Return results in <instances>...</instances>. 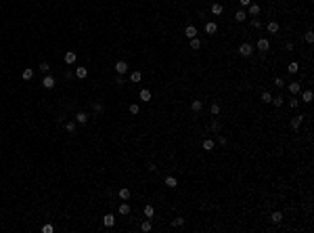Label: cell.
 <instances>
[{
  "label": "cell",
  "instance_id": "1",
  "mask_svg": "<svg viewBox=\"0 0 314 233\" xmlns=\"http://www.w3.org/2000/svg\"><path fill=\"white\" fill-rule=\"evenodd\" d=\"M239 55L241 57H251L253 55V46H251L249 42H243L241 46H239Z\"/></svg>",
  "mask_w": 314,
  "mask_h": 233
},
{
  "label": "cell",
  "instance_id": "2",
  "mask_svg": "<svg viewBox=\"0 0 314 233\" xmlns=\"http://www.w3.org/2000/svg\"><path fill=\"white\" fill-rule=\"evenodd\" d=\"M42 86H44V88H48V91H50V88H55V78L50 76V74H46L44 80H42Z\"/></svg>",
  "mask_w": 314,
  "mask_h": 233
},
{
  "label": "cell",
  "instance_id": "3",
  "mask_svg": "<svg viewBox=\"0 0 314 233\" xmlns=\"http://www.w3.org/2000/svg\"><path fill=\"white\" fill-rule=\"evenodd\" d=\"M117 212H119V214H122V216H128V214H130V204H128V199H124V202L119 204Z\"/></svg>",
  "mask_w": 314,
  "mask_h": 233
},
{
  "label": "cell",
  "instance_id": "4",
  "mask_svg": "<svg viewBox=\"0 0 314 233\" xmlns=\"http://www.w3.org/2000/svg\"><path fill=\"white\" fill-rule=\"evenodd\" d=\"M260 11H262V8H260V4H256V2H251L249 7H247V13H249V17H258Z\"/></svg>",
  "mask_w": 314,
  "mask_h": 233
},
{
  "label": "cell",
  "instance_id": "5",
  "mask_svg": "<svg viewBox=\"0 0 314 233\" xmlns=\"http://www.w3.org/2000/svg\"><path fill=\"white\" fill-rule=\"evenodd\" d=\"M197 34H199V32H197L195 25H187V28H184V36H187L188 40H191V38H197Z\"/></svg>",
  "mask_w": 314,
  "mask_h": 233
},
{
  "label": "cell",
  "instance_id": "6",
  "mask_svg": "<svg viewBox=\"0 0 314 233\" xmlns=\"http://www.w3.org/2000/svg\"><path fill=\"white\" fill-rule=\"evenodd\" d=\"M258 50H262V53L270 50V42H268V38H260V40H258Z\"/></svg>",
  "mask_w": 314,
  "mask_h": 233
},
{
  "label": "cell",
  "instance_id": "7",
  "mask_svg": "<svg viewBox=\"0 0 314 233\" xmlns=\"http://www.w3.org/2000/svg\"><path fill=\"white\" fill-rule=\"evenodd\" d=\"M63 59H65V63H67V65H73V63H76V59H77V55L73 53V50H67Z\"/></svg>",
  "mask_w": 314,
  "mask_h": 233
},
{
  "label": "cell",
  "instance_id": "8",
  "mask_svg": "<svg viewBox=\"0 0 314 233\" xmlns=\"http://www.w3.org/2000/svg\"><path fill=\"white\" fill-rule=\"evenodd\" d=\"M209 11H212V15H216V17H220V15L224 13V7H222V4H220V2H214V4H212V8H209Z\"/></svg>",
  "mask_w": 314,
  "mask_h": 233
},
{
  "label": "cell",
  "instance_id": "9",
  "mask_svg": "<svg viewBox=\"0 0 314 233\" xmlns=\"http://www.w3.org/2000/svg\"><path fill=\"white\" fill-rule=\"evenodd\" d=\"M115 71H117L119 76H124L126 71H128V63H126V61H117V63H115Z\"/></svg>",
  "mask_w": 314,
  "mask_h": 233
},
{
  "label": "cell",
  "instance_id": "10",
  "mask_svg": "<svg viewBox=\"0 0 314 233\" xmlns=\"http://www.w3.org/2000/svg\"><path fill=\"white\" fill-rule=\"evenodd\" d=\"M218 32V23L216 21H207L205 23V34H216Z\"/></svg>",
  "mask_w": 314,
  "mask_h": 233
},
{
  "label": "cell",
  "instance_id": "11",
  "mask_svg": "<svg viewBox=\"0 0 314 233\" xmlns=\"http://www.w3.org/2000/svg\"><path fill=\"white\" fill-rule=\"evenodd\" d=\"M88 122V113L86 111H77L76 113V124H86Z\"/></svg>",
  "mask_w": 314,
  "mask_h": 233
},
{
  "label": "cell",
  "instance_id": "12",
  "mask_svg": "<svg viewBox=\"0 0 314 233\" xmlns=\"http://www.w3.org/2000/svg\"><path fill=\"white\" fill-rule=\"evenodd\" d=\"M201 147H203V151H212V149L216 147V143L212 141V139H203V143H201Z\"/></svg>",
  "mask_w": 314,
  "mask_h": 233
},
{
  "label": "cell",
  "instance_id": "13",
  "mask_svg": "<svg viewBox=\"0 0 314 233\" xmlns=\"http://www.w3.org/2000/svg\"><path fill=\"white\" fill-rule=\"evenodd\" d=\"M302 122H304V116H295V118L291 120V128H293V130H300Z\"/></svg>",
  "mask_w": 314,
  "mask_h": 233
},
{
  "label": "cell",
  "instance_id": "14",
  "mask_svg": "<svg viewBox=\"0 0 314 233\" xmlns=\"http://www.w3.org/2000/svg\"><path fill=\"white\" fill-rule=\"evenodd\" d=\"M130 195H132V193H130V189H128V187H122V189L117 191V198H119V199H130Z\"/></svg>",
  "mask_w": 314,
  "mask_h": 233
},
{
  "label": "cell",
  "instance_id": "15",
  "mask_svg": "<svg viewBox=\"0 0 314 233\" xmlns=\"http://www.w3.org/2000/svg\"><path fill=\"white\" fill-rule=\"evenodd\" d=\"M103 225L105 227H113L115 225V216H113V214H105L103 216Z\"/></svg>",
  "mask_w": 314,
  "mask_h": 233
},
{
  "label": "cell",
  "instance_id": "16",
  "mask_svg": "<svg viewBox=\"0 0 314 233\" xmlns=\"http://www.w3.org/2000/svg\"><path fill=\"white\" fill-rule=\"evenodd\" d=\"M166 185L170 187V189H176V187H178V181H176V177L167 174V177H166Z\"/></svg>",
  "mask_w": 314,
  "mask_h": 233
},
{
  "label": "cell",
  "instance_id": "17",
  "mask_svg": "<svg viewBox=\"0 0 314 233\" xmlns=\"http://www.w3.org/2000/svg\"><path fill=\"white\" fill-rule=\"evenodd\" d=\"M289 92H291V95H300V92H302V84H300V82H291V84H289Z\"/></svg>",
  "mask_w": 314,
  "mask_h": 233
},
{
  "label": "cell",
  "instance_id": "18",
  "mask_svg": "<svg viewBox=\"0 0 314 233\" xmlns=\"http://www.w3.org/2000/svg\"><path fill=\"white\" fill-rule=\"evenodd\" d=\"M270 220L274 223V225L283 223V212H279V210H277V212H272V214H270Z\"/></svg>",
  "mask_w": 314,
  "mask_h": 233
},
{
  "label": "cell",
  "instance_id": "19",
  "mask_svg": "<svg viewBox=\"0 0 314 233\" xmlns=\"http://www.w3.org/2000/svg\"><path fill=\"white\" fill-rule=\"evenodd\" d=\"M138 97H140V101H147V103H151V91H149V88H142Z\"/></svg>",
  "mask_w": 314,
  "mask_h": 233
},
{
  "label": "cell",
  "instance_id": "20",
  "mask_svg": "<svg viewBox=\"0 0 314 233\" xmlns=\"http://www.w3.org/2000/svg\"><path fill=\"white\" fill-rule=\"evenodd\" d=\"M142 212H145V216H147V219H153V216H155V208H153L151 204H147L145 208H142Z\"/></svg>",
  "mask_w": 314,
  "mask_h": 233
},
{
  "label": "cell",
  "instance_id": "21",
  "mask_svg": "<svg viewBox=\"0 0 314 233\" xmlns=\"http://www.w3.org/2000/svg\"><path fill=\"white\" fill-rule=\"evenodd\" d=\"M266 29H268V32H270V34H279V23H277V21H270V23H268V25H266Z\"/></svg>",
  "mask_w": 314,
  "mask_h": 233
},
{
  "label": "cell",
  "instance_id": "22",
  "mask_svg": "<svg viewBox=\"0 0 314 233\" xmlns=\"http://www.w3.org/2000/svg\"><path fill=\"white\" fill-rule=\"evenodd\" d=\"M287 71H289V74H297V71H300V63H297V61H291V63L287 65Z\"/></svg>",
  "mask_w": 314,
  "mask_h": 233
},
{
  "label": "cell",
  "instance_id": "23",
  "mask_svg": "<svg viewBox=\"0 0 314 233\" xmlns=\"http://www.w3.org/2000/svg\"><path fill=\"white\" fill-rule=\"evenodd\" d=\"M312 99H314V92L312 91H304V92H302V101H304V103H310Z\"/></svg>",
  "mask_w": 314,
  "mask_h": 233
},
{
  "label": "cell",
  "instance_id": "24",
  "mask_svg": "<svg viewBox=\"0 0 314 233\" xmlns=\"http://www.w3.org/2000/svg\"><path fill=\"white\" fill-rule=\"evenodd\" d=\"M86 76H88V70H86V67H76V78L84 80Z\"/></svg>",
  "mask_w": 314,
  "mask_h": 233
},
{
  "label": "cell",
  "instance_id": "25",
  "mask_svg": "<svg viewBox=\"0 0 314 233\" xmlns=\"http://www.w3.org/2000/svg\"><path fill=\"white\" fill-rule=\"evenodd\" d=\"M21 78H23V80H32V78H34V70H32V67H25L23 74H21Z\"/></svg>",
  "mask_w": 314,
  "mask_h": 233
},
{
  "label": "cell",
  "instance_id": "26",
  "mask_svg": "<svg viewBox=\"0 0 314 233\" xmlns=\"http://www.w3.org/2000/svg\"><path fill=\"white\" fill-rule=\"evenodd\" d=\"M140 80H142V74H140V71H132V74H130V82H132V84H136Z\"/></svg>",
  "mask_w": 314,
  "mask_h": 233
},
{
  "label": "cell",
  "instance_id": "27",
  "mask_svg": "<svg viewBox=\"0 0 314 233\" xmlns=\"http://www.w3.org/2000/svg\"><path fill=\"white\" fill-rule=\"evenodd\" d=\"M270 103H272V105H274V107H281V105H283V103H285V99H283L281 95H277V97H272V101H270Z\"/></svg>",
  "mask_w": 314,
  "mask_h": 233
},
{
  "label": "cell",
  "instance_id": "28",
  "mask_svg": "<svg viewBox=\"0 0 314 233\" xmlns=\"http://www.w3.org/2000/svg\"><path fill=\"white\" fill-rule=\"evenodd\" d=\"M151 227H153V223H151V219H147L142 225H140V231H145V233H149L151 231Z\"/></svg>",
  "mask_w": 314,
  "mask_h": 233
},
{
  "label": "cell",
  "instance_id": "29",
  "mask_svg": "<svg viewBox=\"0 0 314 233\" xmlns=\"http://www.w3.org/2000/svg\"><path fill=\"white\" fill-rule=\"evenodd\" d=\"M235 19H237L239 23H243L245 19H247V15H245V11H237V13H235Z\"/></svg>",
  "mask_w": 314,
  "mask_h": 233
},
{
  "label": "cell",
  "instance_id": "30",
  "mask_svg": "<svg viewBox=\"0 0 314 233\" xmlns=\"http://www.w3.org/2000/svg\"><path fill=\"white\" fill-rule=\"evenodd\" d=\"M191 49H193V50L201 49V40H199V38H191Z\"/></svg>",
  "mask_w": 314,
  "mask_h": 233
},
{
  "label": "cell",
  "instance_id": "31",
  "mask_svg": "<svg viewBox=\"0 0 314 233\" xmlns=\"http://www.w3.org/2000/svg\"><path fill=\"white\" fill-rule=\"evenodd\" d=\"M191 109H193V111H201L203 103H201V101H193V103H191Z\"/></svg>",
  "mask_w": 314,
  "mask_h": 233
},
{
  "label": "cell",
  "instance_id": "32",
  "mask_svg": "<svg viewBox=\"0 0 314 233\" xmlns=\"http://www.w3.org/2000/svg\"><path fill=\"white\" fill-rule=\"evenodd\" d=\"M304 38H306L308 44H312V42H314V32H312V29H308L306 34H304Z\"/></svg>",
  "mask_w": 314,
  "mask_h": 233
},
{
  "label": "cell",
  "instance_id": "33",
  "mask_svg": "<svg viewBox=\"0 0 314 233\" xmlns=\"http://www.w3.org/2000/svg\"><path fill=\"white\" fill-rule=\"evenodd\" d=\"M65 130H67L69 134H73L76 132V122H67V124H65Z\"/></svg>",
  "mask_w": 314,
  "mask_h": 233
},
{
  "label": "cell",
  "instance_id": "34",
  "mask_svg": "<svg viewBox=\"0 0 314 233\" xmlns=\"http://www.w3.org/2000/svg\"><path fill=\"white\" fill-rule=\"evenodd\" d=\"M209 111H212V116H218V113H220V103H212Z\"/></svg>",
  "mask_w": 314,
  "mask_h": 233
},
{
  "label": "cell",
  "instance_id": "35",
  "mask_svg": "<svg viewBox=\"0 0 314 233\" xmlns=\"http://www.w3.org/2000/svg\"><path fill=\"white\" fill-rule=\"evenodd\" d=\"M251 28H253V29H260V28H262V21H260L258 17H253V19H251Z\"/></svg>",
  "mask_w": 314,
  "mask_h": 233
},
{
  "label": "cell",
  "instance_id": "36",
  "mask_svg": "<svg viewBox=\"0 0 314 233\" xmlns=\"http://www.w3.org/2000/svg\"><path fill=\"white\" fill-rule=\"evenodd\" d=\"M209 128H212L214 132H218V130H220V122H218L216 118H214V120H212V124H209Z\"/></svg>",
  "mask_w": 314,
  "mask_h": 233
},
{
  "label": "cell",
  "instance_id": "37",
  "mask_svg": "<svg viewBox=\"0 0 314 233\" xmlns=\"http://www.w3.org/2000/svg\"><path fill=\"white\" fill-rule=\"evenodd\" d=\"M289 107H291V109H297V107H300V99H295V97L289 99Z\"/></svg>",
  "mask_w": 314,
  "mask_h": 233
},
{
  "label": "cell",
  "instance_id": "38",
  "mask_svg": "<svg viewBox=\"0 0 314 233\" xmlns=\"http://www.w3.org/2000/svg\"><path fill=\"white\" fill-rule=\"evenodd\" d=\"M40 71H42V74H48V71H50V65L46 63V61H42V63H40Z\"/></svg>",
  "mask_w": 314,
  "mask_h": 233
},
{
  "label": "cell",
  "instance_id": "39",
  "mask_svg": "<svg viewBox=\"0 0 314 233\" xmlns=\"http://www.w3.org/2000/svg\"><path fill=\"white\" fill-rule=\"evenodd\" d=\"M262 101H264V103H270V101H272V95H270L268 91H264V92H262Z\"/></svg>",
  "mask_w": 314,
  "mask_h": 233
},
{
  "label": "cell",
  "instance_id": "40",
  "mask_svg": "<svg viewBox=\"0 0 314 233\" xmlns=\"http://www.w3.org/2000/svg\"><path fill=\"white\" fill-rule=\"evenodd\" d=\"M128 109H130V113H132V116H136V113L140 111V107H138V103H132V105L128 107Z\"/></svg>",
  "mask_w": 314,
  "mask_h": 233
},
{
  "label": "cell",
  "instance_id": "41",
  "mask_svg": "<svg viewBox=\"0 0 314 233\" xmlns=\"http://www.w3.org/2000/svg\"><path fill=\"white\" fill-rule=\"evenodd\" d=\"M172 225H174V227H182V225H184V219H182V216H176V219L172 220Z\"/></svg>",
  "mask_w": 314,
  "mask_h": 233
},
{
  "label": "cell",
  "instance_id": "42",
  "mask_svg": "<svg viewBox=\"0 0 314 233\" xmlns=\"http://www.w3.org/2000/svg\"><path fill=\"white\" fill-rule=\"evenodd\" d=\"M274 86H277V88H283V86H285V80H283V78H274Z\"/></svg>",
  "mask_w": 314,
  "mask_h": 233
},
{
  "label": "cell",
  "instance_id": "43",
  "mask_svg": "<svg viewBox=\"0 0 314 233\" xmlns=\"http://www.w3.org/2000/svg\"><path fill=\"white\" fill-rule=\"evenodd\" d=\"M42 231H44V233H52V231H55V227H52V225L48 223V225H44V227H42Z\"/></svg>",
  "mask_w": 314,
  "mask_h": 233
},
{
  "label": "cell",
  "instance_id": "44",
  "mask_svg": "<svg viewBox=\"0 0 314 233\" xmlns=\"http://www.w3.org/2000/svg\"><path fill=\"white\" fill-rule=\"evenodd\" d=\"M103 109H105V107H103V103H94V111H97V113H101Z\"/></svg>",
  "mask_w": 314,
  "mask_h": 233
},
{
  "label": "cell",
  "instance_id": "45",
  "mask_svg": "<svg viewBox=\"0 0 314 233\" xmlns=\"http://www.w3.org/2000/svg\"><path fill=\"white\" fill-rule=\"evenodd\" d=\"M239 4H241V7H249L251 0H239Z\"/></svg>",
  "mask_w": 314,
  "mask_h": 233
},
{
  "label": "cell",
  "instance_id": "46",
  "mask_svg": "<svg viewBox=\"0 0 314 233\" xmlns=\"http://www.w3.org/2000/svg\"><path fill=\"white\" fill-rule=\"evenodd\" d=\"M218 143H220V145H226V137H218Z\"/></svg>",
  "mask_w": 314,
  "mask_h": 233
}]
</instances>
